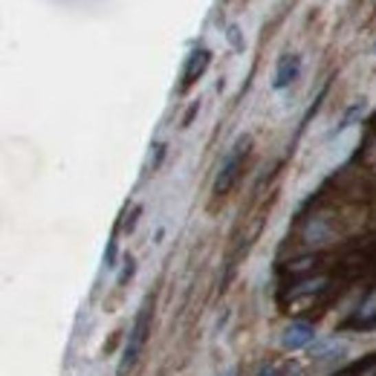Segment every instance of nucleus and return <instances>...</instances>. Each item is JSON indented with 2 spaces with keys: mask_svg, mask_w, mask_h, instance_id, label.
Returning a JSON list of instances; mask_svg holds the SVG:
<instances>
[{
  "mask_svg": "<svg viewBox=\"0 0 376 376\" xmlns=\"http://www.w3.org/2000/svg\"><path fill=\"white\" fill-rule=\"evenodd\" d=\"M246 151H249V136H241L238 142H234V148L229 151V157H226V162H223V168H220L217 179H214V194H226L234 186V179H238V174H241Z\"/></svg>",
  "mask_w": 376,
  "mask_h": 376,
  "instance_id": "obj_1",
  "label": "nucleus"
},
{
  "mask_svg": "<svg viewBox=\"0 0 376 376\" xmlns=\"http://www.w3.org/2000/svg\"><path fill=\"white\" fill-rule=\"evenodd\" d=\"M148 318H151V304H145L142 310H139V318H136V327L131 333V342L128 347H124V353H122V365H119V376H124L133 365H136V356L139 351H142V344H145V336H148Z\"/></svg>",
  "mask_w": 376,
  "mask_h": 376,
  "instance_id": "obj_2",
  "label": "nucleus"
},
{
  "mask_svg": "<svg viewBox=\"0 0 376 376\" xmlns=\"http://www.w3.org/2000/svg\"><path fill=\"white\" fill-rule=\"evenodd\" d=\"M208 64H212V52H208V49H194V52L188 55L186 69H183V90H188L194 81H197V78L206 73Z\"/></svg>",
  "mask_w": 376,
  "mask_h": 376,
  "instance_id": "obj_3",
  "label": "nucleus"
},
{
  "mask_svg": "<svg viewBox=\"0 0 376 376\" xmlns=\"http://www.w3.org/2000/svg\"><path fill=\"white\" fill-rule=\"evenodd\" d=\"M298 73H301V58H298V55H284V58L278 61L272 87H275V90H287L292 81L298 78Z\"/></svg>",
  "mask_w": 376,
  "mask_h": 376,
  "instance_id": "obj_4",
  "label": "nucleus"
},
{
  "mask_svg": "<svg viewBox=\"0 0 376 376\" xmlns=\"http://www.w3.org/2000/svg\"><path fill=\"white\" fill-rule=\"evenodd\" d=\"M310 342H313V327L304 324V322L289 324V327L284 330V336H281L284 351H301V347H307Z\"/></svg>",
  "mask_w": 376,
  "mask_h": 376,
  "instance_id": "obj_5",
  "label": "nucleus"
},
{
  "mask_svg": "<svg viewBox=\"0 0 376 376\" xmlns=\"http://www.w3.org/2000/svg\"><path fill=\"white\" fill-rule=\"evenodd\" d=\"M226 38H229V44H232L234 49H238V52L246 47V44H243V35H241V26H234V23H232V26H229V32H226Z\"/></svg>",
  "mask_w": 376,
  "mask_h": 376,
  "instance_id": "obj_6",
  "label": "nucleus"
},
{
  "mask_svg": "<svg viewBox=\"0 0 376 376\" xmlns=\"http://www.w3.org/2000/svg\"><path fill=\"white\" fill-rule=\"evenodd\" d=\"M131 275H133V258H128V261H124V272H122V278H119V284H124V281H128Z\"/></svg>",
  "mask_w": 376,
  "mask_h": 376,
  "instance_id": "obj_7",
  "label": "nucleus"
},
{
  "mask_svg": "<svg viewBox=\"0 0 376 376\" xmlns=\"http://www.w3.org/2000/svg\"><path fill=\"white\" fill-rule=\"evenodd\" d=\"M258 376H281V371L272 368V365H267V368H261V373H258Z\"/></svg>",
  "mask_w": 376,
  "mask_h": 376,
  "instance_id": "obj_8",
  "label": "nucleus"
}]
</instances>
